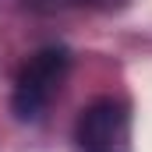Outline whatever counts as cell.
<instances>
[{
	"label": "cell",
	"mask_w": 152,
	"mask_h": 152,
	"mask_svg": "<svg viewBox=\"0 0 152 152\" xmlns=\"http://www.w3.org/2000/svg\"><path fill=\"white\" fill-rule=\"evenodd\" d=\"M71 71V53L64 46H46L28 57V64L21 67L18 85H14V117L18 120H39L46 113V106L53 103V96L60 92L64 78Z\"/></svg>",
	"instance_id": "1"
},
{
	"label": "cell",
	"mask_w": 152,
	"mask_h": 152,
	"mask_svg": "<svg viewBox=\"0 0 152 152\" xmlns=\"http://www.w3.org/2000/svg\"><path fill=\"white\" fill-rule=\"evenodd\" d=\"M78 152H134L131 149V110L124 99L103 96L88 103L75 124Z\"/></svg>",
	"instance_id": "2"
}]
</instances>
